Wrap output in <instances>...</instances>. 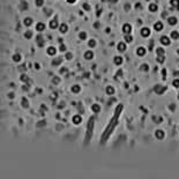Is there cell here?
Segmentation results:
<instances>
[{
  "label": "cell",
  "mask_w": 179,
  "mask_h": 179,
  "mask_svg": "<svg viewBox=\"0 0 179 179\" xmlns=\"http://www.w3.org/2000/svg\"><path fill=\"white\" fill-rule=\"evenodd\" d=\"M123 62H124V58L121 55H116L113 58V64L116 66H120V65H123Z\"/></svg>",
  "instance_id": "10"
},
{
  "label": "cell",
  "mask_w": 179,
  "mask_h": 179,
  "mask_svg": "<svg viewBox=\"0 0 179 179\" xmlns=\"http://www.w3.org/2000/svg\"><path fill=\"white\" fill-rule=\"evenodd\" d=\"M36 30L38 31V32H43L44 30H45V28H46V26H45V23H43V22H37V24H36Z\"/></svg>",
  "instance_id": "17"
},
{
  "label": "cell",
  "mask_w": 179,
  "mask_h": 179,
  "mask_svg": "<svg viewBox=\"0 0 179 179\" xmlns=\"http://www.w3.org/2000/svg\"><path fill=\"white\" fill-rule=\"evenodd\" d=\"M155 138L157 140H163L165 138V132L163 129H156L155 131Z\"/></svg>",
  "instance_id": "5"
},
{
  "label": "cell",
  "mask_w": 179,
  "mask_h": 179,
  "mask_svg": "<svg viewBox=\"0 0 179 179\" xmlns=\"http://www.w3.org/2000/svg\"><path fill=\"white\" fill-rule=\"evenodd\" d=\"M79 38H80V41H86V39L88 38V34H87L86 31H80Z\"/></svg>",
  "instance_id": "25"
},
{
  "label": "cell",
  "mask_w": 179,
  "mask_h": 179,
  "mask_svg": "<svg viewBox=\"0 0 179 179\" xmlns=\"http://www.w3.org/2000/svg\"><path fill=\"white\" fill-rule=\"evenodd\" d=\"M157 62L158 64H163L164 61H165V58H164V55H157Z\"/></svg>",
  "instance_id": "31"
},
{
  "label": "cell",
  "mask_w": 179,
  "mask_h": 179,
  "mask_svg": "<svg viewBox=\"0 0 179 179\" xmlns=\"http://www.w3.org/2000/svg\"><path fill=\"white\" fill-rule=\"evenodd\" d=\"M148 11H149L150 13H156V12L158 11V5H157L156 2H150V4L148 5Z\"/></svg>",
  "instance_id": "8"
},
{
  "label": "cell",
  "mask_w": 179,
  "mask_h": 179,
  "mask_svg": "<svg viewBox=\"0 0 179 179\" xmlns=\"http://www.w3.org/2000/svg\"><path fill=\"white\" fill-rule=\"evenodd\" d=\"M70 91L74 93V94H79V93L81 91V86H80V84H74V86H72Z\"/></svg>",
  "instance_id": "19"
},
{
  "label": "cell",
  "mask_w": 179,
  "mask_h": 179,
  "mask_svg": "<svg viewBox=\"0 0 179 179\" xmlns=\"http://www.w3.org/2000/svg\"><path fill=\"white\" fill-rule=\"evenodd\" d=\"M34 67H35V69L38 70V69H41V65H39L38 62H35V64H34Z\"/></svg>",
  "instance_id": "37"
},
{
  "label": "cell",
  "mask_w": 179,
  "mask_h": 179,
  "mask_svg": "<svg viewBox=\"0 0 179 179\" xmlns=\"http://www.w3.org/2000/svg\"><path fill=\"white\" fill-rule=\"evenodd\" d=\"M124 41L128 44V43H132V42L134 41V37H133V35L132 34H125L124 36Z\"/></svg>",
  "instance_id": "20"
},
{
  "label": "cell",
  "mask_w": 179,
  "mask_h": 179,
  "mask_svg": "<svg viewBox=\"0 0 179 179\" xmlns=\"http://www.w3.org/2000/svg\"><path fill=\"white\" fill-rule=\"evenodd\" d=\"M131 9V5L129 4H125V11H129Z\"/></svg>",
  "instance_id": "38"
},
{
  "label": "cell",
  "mask_w": 179,
  "mask_h": 179,
  "mask_svg": "<svg viewBox=\"0 0 179 179\" xmlns=\"http://www.w3.org/2000/svg\"><path fill=\"white\" fill-rule=\"evenodd\" d=\"M140 70H142V72H148L149 70V65L148 64H141L140 65Z\"/></svg>",
  "instance_id": "28"
},
{
  "label": "cell",
  "mask_w": 179,
  "mask_h": 179,
  "mask_svg": "<svg viewBox=\"0 0 179 179\" xmlns=\"http://www.w3.org/2000/svg\"><path fill=\"white\" fill-rule=\"evenodd\" d=\"M170 37H171L172 41H177V39H179V31L178 30H173V31H171Z\"/></svg>",
  "instance_id": "21"
},
{
  "label": "cell",
  "mask_w": 179,
  "mask_h": 179,
  "mask_svg": "<svg viewBox=\"0 0 179 179\" xmlns=\"http://www.w3.org/2000/svg\"><path fill=\"white\" fill-rule=\"evenodd\" d=\"M171 37L170 36H166V35H164V36H162L161 38H160V43L163 45V46H169L170 44H171Z\"/></svg>",
  "instance_id": "2"
},
{
  "label": "cell",
  "mask_w": 179,
  "mask_h": 179,
  "mask_svg": "<svg viewBox=\"0 0 179 179\" xmlns=\"http://www.w3.org/2000/svg\"><path fill=\"white\" fill-rule=\"evenodd\" d=\"M44 12H45V14H47V15H50V12H51V9H45V11H44Z\"/></svg>",
  "instance_id": "42"
},
{
  "label": "cell",
  "mask_w": 179,
  "mask_h": 179,
  "mask_svg": "<svg viewBox=\"0 0 179 179\" xmlns=\"http://www.w3.org/2000/svg\"><path fill=\"white\" fill-rule=\"evenodd\" d=\"M91 111L95 112V113H98L101 111V105L99 104H93L91 105Z\"/></svg>",
  "instance_id": "26"
},
{
  "label": "cell",
  "mask_w": 179,
  "mask_h": 179,
  "mask_svg": "<svg viewBox=\"0 0 179 179\" xmlns=\"http://www.w3.org/2000/svg\"><path fill=\"white\" fill-rule=\"evenodd\" d=\"M36 7H43L44 6V0H35Z\"/></svg>",
  "instance_id": "32"
},
{
  "label": "cell",
  "mask_w": 179,
  "mask_h": 179,
  "mask_svg": "<svg viewBox=\"0 0 179 179\" xmlns=\"http://www.w3.org/2000/svg\"><path fill=\"white\" fill-rule=\"evenodd\" d=\"M150 34H152V30H150L149 27H142L141 30H140V35H141L143 38H148V37L150 36Z\"/></svg>",
  "instance_id": "1"
},
{
  "label": "cell",
  "mask_w": 179,
  "mask_h": 179,
  "mask_svg": "<svg viewBox=\"0 0 179 179\" xmlns=\"http://www.w3.org/2000/svg\"><path fill=\"white\" fill-rule=\"evenodd\" d=\"M146 53H147V49L144 46H139L136 49V55H139V57H144Z\"/></svg>",
  "instance_id": "12"
},
{
  "label": "cell",
  "mask_w": 179,
  "mask_h": 179,
  "mask_svg": "<svg viewBox=\"0 0 179 179\" xmlns=\"http://www.w3.org/2000/svg\"><path fill=\"white\" fill-rule=\"evenodd\" d=\"M21 81H27V75H22L21 76Z\"/></svg>",
  "instance_id": "40"
},
{
  "label": "cell",
  "mask_w": 179,
  "mask_h": 179,
  "mask_svg": "<svg viewBox=\"0 0 179 179\" xmlns=\"http://www.w3.org/2000/svg\"><path fill=\"white\" fill-rule=\"evenodd\" d=\"M68 29H69V27L67 23H61V24L59 26V31H60L61 34H67Z\"/></svg>",
  "instance_id": "14"
},
{
  "label": "cell",
  "mask_w": 179,
  "mask_h": 179,
  "mask_svg": "<svg viewBox=\"0 0 179 179\" xmlns=\"http://www.w3.org/2000/svg\"><path fill=\"white\" fill-rule=\"evenodd\" d=\"M59 81H60V79H59V78H57V79H53V80H52V82H53V83H59Z\"/></svg>",
  "instance_id": "39"
},
{
  "label": "cell",
  "mask_w": 179,
  "mask_h": 179,
  "mask_svg": "<svg viewBox=\"0 0 179 179\" xmlns=\"http://www.w3.org/2000/svg\"><path fill=\"white\" fill-rule=\"evenodd\" d=\"M36 42L38 43L39 46H43V45H44V38H43V36H42V35L36 36Z\"/></svg>",
  "instance_id": "27"
},
{
  "label": "cell",
  "mask_w": 179,
  "mask_h": 179,
  "mask_svg": "<svg viewBox=\"0 0 179 179\" xmlns=\"http://www.w3.org/2000/svg\"><path fill=\"white\" fill-rule=\"evenodd\" d=\"M12 59H13L14 62H20L21 60H22V55L20 54V53H14L12 55Z\"/></svg>",
  "instance_id": "22"
},
{
  "label": "cell",
  "mask_w": 179,
  "mask_h": 179,
  "mask_svg": "<svg viewBox=\"0 0 179 179\" xmlns=\"http://www.w3.org/2000/svg\"><path fill=\"white\" fill-rule=\"evenodd\" d=\"M59 50H60L61 52H66V50H67V47H66V45H64V44H61V45L59 46Z\"/></svg>",
  "instance_id": "36"
},
{
  "label": "cell",
  "mask_w": 179,
  "mask_h": 179,
  "mask_svg": "<svg viewBox=\"0 0 179 179\" xmlns=\"http://www.w3.org/2000/svg\"><path fill=\"white\" fill-rule=\"evenodd\" d=\"M8 98H11V99H13V98H14V94H13V93H11V94H8Z\"/></svg>",
  "instance_id": "41"
},
{
  "label": "cell",
  "mask_w": 179,
  "mask_h": 179,
  "mask_svg": "<svg viewBox=\"0 0 179 179\" xmlns=\"http://www.w3.org/2000/svg\"><path fill=\"white\" fill-rule=\"evenodd\" d=\"M163 28H164V24H163L162 21H157V22L154 23V30L155 31H162Z\"/></svg>",
  "instance_id": "11"
},
{
  "label": "cell",
  "mask_w": 179,
  "mask_h": 179,
  "mask_svg": "<svg viewBox=\"0 0 179 179\" xmlns=\"http://www.w3.org/2000/svg\"><path fill=\"white\" fill-rule=\"evenodd\" d=\"M178 98H179V97H178Z\"/></svg>",
  "instance_id": "48"
},
{
  "label": "cell",
  "mask_w": 179,
  "mask_h": 179,
  "mask_svg": "<svg viewBox=\"0 0 179 179\" xmlns=\"http://www.w3.org/2000/svg\"><path fill=\"white\" fill-rule=\"evenodd\" d=\"M66 1H67L68 4H74V2H75L76 0H66Z\"/></svg>",
  "instance_id": "43"
},
{
  "label": "cell",
  "mask_w": 179,
  "mask_h": 179,
  "mask_svg": "<svg viewBox=\"0 0 179 179\" xmlns=\"http://www.w3.org/2000/svg\"><path fill=\"white\" fill-rule=\"evenodd\" d=\"M94 57H95V53H94L93 50H87V51L83 53V58H84L86 60H91V59H94Z\"/></svg>",
  "instance_id": "4"
},
{
  "label": "cell",
  "mask_w": 179,
  "mask_h": 179,
  "mask_svg": "<svg viewBox=\"0 0 179 179\" xmlns=\"http://www.w3.org/2000/svg\"><path fill=\"white\" fill-rule=\"evenodd\" d=\"M177 53H178V54H179V49H178V50H177Z\"/></svg>",
  "instance_id": "47"
},
{
  "label": "cell",
  "mask_w": 179,
  "mask_h": 179,
  "mask_svg": "<svg viewBox=\"0 0 179 179\" xmlns=\"http://www.w3.org/2000/svg\"><path fill=\"white\" fill-rule=\"evenodd\" d=\"M23 36H24V38H26V39H30V38H32L34 32H32L31 30H27V31L23 34Z\"/></svg>",
  "instance_id": "24"
},
{
  "label": "cell",
  "mask_w": 179,
  "mask_h": 179,
  "mask_svg": "<svg viewBox=\"0 0 179 179\" xmlns=\"http://www.w3.org/2000/svg\"><path fill=\"white\" fill-rule=\"evenodd\" d=\"M132 24H129V23H124L123 24V28H121V30H123V32L124 34H132Z\"/></svg>",
  "instance_id": "7"
},
{
  "label": "cell",
  "mask_w": 179,
  "mask_h": 179,
  "mask_svg": "<svg viewBox=\"0 0 179 179\" xmlns=\"http://www.w3.org/2000/svg\"><path fill=\"white\" fill-rule=\"evenodd\" d=\"M140 7H141V5H140V2H138L136 6H135V8H140Z\"/></svg>",
  "instance_id": "44"
},
{
  "label": "cell",
  "mask_w": 179,
  "mask_h": 179,
  "mask_svg": "<svg viewBox=\"0 0 179 179\" xmlns=\"http://www.w3.org/2000/svg\"><path fill=\"white\" fill-rule=\"evenodd\" d=\"M65 59H67V60H72V59H73V53H70V52H66V53H65Z\"/></svg>",
  "instance_id": "34"
},
{
  "label": "cell",
  "mask_w": 179,
  "mask_h": 179,
  "mask_svg": "<svg viewBox=\"0 0 179 179\" xmlns=\"http://www.w3.org/2000/svg\"><path fill=\"white\" fill-rule=\"evenodd\" d=\"M170 4L173 8L176 9H179V0H170Z\"/></svg>",
  "instance_id": "29"
},
{
  "label": "cell",
  "mask_w": 179,
  "mask_h": 179,
  "mask_svg": "<svg viewBox=\"0 0 179 179\" xmlns=\"http://www.w3.org/2000/svg\"><path fill=\"white\" fill-rule=\"evenodd\" d=\"M72 121H73V124L80 125L81 123H82V117H81L80 114H74L73 118H72Z\"/></svg>",
  "instance_id": "13"
},
{
  "label": "cell",
  "mask_w": 179,
  "mask_h": 179,
  "mask_svg": "<svg viewBox=\"0 0 179 179\" xmlns=\"http://www.w3.org/2000/svg\"><path fill=\"white\" fill-rule=\"evenodd\" d=\"M32 23H34L32 17H30V16L24 17V20H23V24H24L26 27H31V26H32Z\"/></svg>",
  "instance_id": "15"
},
{
  "label": "cell",
  "mask_w": 179,
  "mask_h": 179,
  "mask_svg": "<svg viewBox=\"0 0 179 179\" xmlns=\"http://www.w3.org/2000/svg\"><path fill=\"white\" fill-rule=\"evenodd\" d=\"M99 27V23H95V28H98Z\"/></svg>",
  "instance_id": "46"
},
{
  "label": "cell",
  "mask_w": 179,
  "mask_h": 179,
  "mask_svg": "<svg viewBox=\"0 0 179 179\" xmlns=\"http://www.w3.org/2000/svg\"><path fill=\"white\" fill-rule=\"evenodd\" d=\"M156 54L157 55H164L165 54V50L163 47H157L156 49Z\"/></svg>",
  "instance_id": "30"
},
{
  "label": "cell",
  "mask_w": 179,
  "mask_h": 179,
  "mask_svg": "<svg viewBox=\"0 0 179 179\" xmlns=\"http://www.w3.org/2000/svg\"><path fill=\"white\" fill-rule=\"evenodd\" d=\"M172 86H173L175 88H179V78L173 79V81H172Z\"/></svg>",
  "instance_id": "33"
},
{
  "label": "cell",
  "mask_w": 179,
  "mask_h": 179,
  "mask_svg": "<svg viewBox=\"0 0 179 179\" xmlns=\"http://www.w3.org/2000/svg\"><path fill=\"white\" fill-rule=\"evenodd\" d=\"M166 22H167L169 26H176V24L178 23V19H177L176 16H169V17L166 19Z\"/></svg>",
  "instance_id": "9"
},
{
  "label": "cell",
  "mask_w": 179,
  "mask_h": 179,
  "mask_svg": "<svg viewBox=\"0 0 179 179\" xmlns=\"http://www.w3.org/2000/svg\"><path fill=\"white\" fill-rule=\"evenodd\" d=\"M59 22H58V19L57 17H54V19H52L50 22H49V27L51 28L52 30H54V29H57V28H59Z\"/></svg>",
  "instance_id": "6"
},
{
  "label": "cell",
  "mask_w": 179,
  "mask_h": 179,
  "mask_svg": "<svg viewBox=\"0 0 179 179\" xmlns=\"http://www.w3.org/2000/svg\"><path fill=\"white\" fill-rule=\"evenodd\" d=\"M46 53L50 55V57H53V55H55V53H57V49H55L54 46H49V47L46 49Z\"/></svg>",
  "instance_id": "16"
},
{
  "label": "cell",
  "mask_w": 179,
  "mask_h": 179,
  "mask_svg": "<svg viewBox=\"0 0 179 179\" xmlns=\"http://www.w3.org/2000/svg\"><path fill=\"white\" fill-rule=\"evenodd\" d=\"M105 93H106L109 96H112V95H114L116 89H114V87H112V86H108L106 89H105Z\"/></svg>",
  "instance_id": "18"
},
{
  "label": "cell",
  "mask_w": 179,
  "mask_h": 179,
  "mask_svg": "<svg viewBox=\"0 0 179 179\" xmlns=\"http://www.w3.org/2000/svg\"><path fill=\"white\" fill-rule=\"evenodd\" d=\"M109 1H110L111 4H112V2H117V1H118V0H109Z\"/></svg>",
  "instance_id": "45"
},
{
  "label": "cell",
  "mask_w": 179,
  "mask_h": 179,
  "mask_svg": "<svg viewBox=\"0 0 179 179\" xmlns=\"http://www.w3.org/2000/svg\"><path fill=\"white\" fill-rule=\"evenodd\" d=\"M117 50H118V52H120V53L126 52V50H127V43H126V42H119V43L117 44Z\"/></svg>",
  "instance_id": "3"
},
{
  "label": "cell",
  "mask_w": 179,
  "mask_h": 179,
  "mask_svg": "<svg viewBox=\"0 0 179 179\" xmlns=\"http://www.w3.org/2000/svg\"><path fill=\"white\" fill-rule=\"evenodd\" d=\"M82 8L84 11H90V5L89 4H87V2H84L82 5Z\"/></svg>",
  "instance_id": "35"
},
{
  "label": "cell",
  "mask_w": 179,
  "mask_h": 179,
  "mask_svg": "<svg viewBox=\"0 0 179 179\" xmlns=\"http://www.w3.org/2000/svg\"><path fill=\"white\" fill-rule=\"evenodd\" d=\"M97 45V42L96 39H94V38H90V39H88V46L90 47V49H95Z\"/></svg>",
  "instance_id": "23"
}]
</instances>
